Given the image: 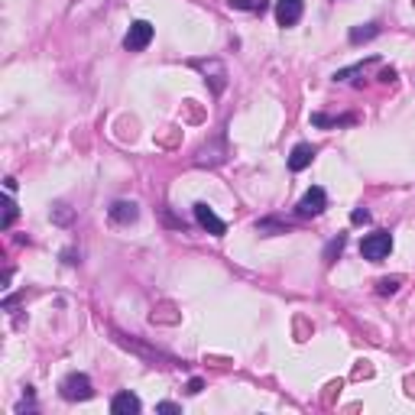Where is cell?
Segmentation results:
<instances>
[{
    "instance_id": "obj_1",
    "label": "cell",
    "mask_w": 415,
    "mask_h": 415,
    "mask_svg": "<svg viewBox=\"0 0 415 415\" xmlns=\"http://www.w3.org/2000/svg\"><path fill=\"white\" fill-rule=\"evenodd\" d=\"M392 250V237L390 231H377V234H367L363 240H360V256L363 260H370V263H380V260H386Z\"/></svg>"
},
{
    "instance_id": "obj_2",
    "label": "cell",
    "mask_w": 415,
    "mask_h": 415,
    "mask_svg": "<svg viewBox=\"0 0 415 415\" xmlns=\"http://www.w3.org/2000/svg\"><path fill=\"white\" fill-rule=\"evenodd\" d=\"M94 396V386H91V377L88 373H69L62 380V399L69 403H88Z\"/></svg>"
},
{
    "instance_id": "obj_3",
    "label": "cell",
    "mask_w": 415,
    "mask_h": 415,
    "mask_svg": "<svg viewBox=\"0 0 415 415\" xmlns=\"http://www.w3.org/2000/svg\"><path fill=\"white\" fill-rule=\"evenodd\" d=\"M153 33H156V30H153L150 20H137V23L127 30V36H124V49H127V52H143V49L153 43Z\"/></svg>"
},
{
    "instance_id": "obj_4",
    "label": "cell",
    "mask_w": 415,
    "mask_h": 415,
    "mask_svg": "<svg viewBox=\"0 0 415 415\" xmlns=\"http://www.w3.org/2000/svg\"><path fill=\"white\" fill-rule=\"evenodd\" d=\"M324 208H328V195H324V188H322V185H311L309 192L299 198L295 211H299L302 218H318Z\"/></svg>"
},
{
    "instance_id": "obj_5",
    "label": "cell",
    "mask_w": 415,
    "mask_h": 415,
    "mask_svg": "<svg viewBox=\"0 0 415 415\" xmlns=\"http://www.w3.org/2000/svg\"><path fill=\"white\" fill-rule=\"evenodd\" d=\"M195 221L205 227L208 234H211V237H224V234H227V224H224V221H221L218 214L205 205V201H198V205H195Z\"/></svg>"
},
{
    "instance_id": "obj_6",
    "label": "cell",
    "mask_w": 415,
    "mask_h": 415,
    "mask_svg": "<svg viewBox=\"0 0 415 415\" xmlns=\"http://www.w3.org/2000/svg\"><path fill=\"white\" fill-rule=\"evenodd\" d=\"M305 13L302 0H276V23L279 26H295Z\"/></svg>"
},
{
    "instance_id": "obj_7",
    "label": "cell",
    "mask_w": 415,
    "mask_h": 415,
    "mask_svg": "<svg viewBox=\"0 0 415 415\" xmlns=\"http://www.w3.org/2000/svg\"><path fill=\"white\" fill-rule=\"evenodd\" d=\"M139 409H143V403H139L137 392H130V390L117 392L114 399H111V412L114 415H137Z\"/></svg>"
},
{
    "instance_id": "obj_8",
    "label": "cell",
    "mask_w": 415,
    "mask_h": 415,
    "mask_svg": "<svg viewBox=\"0 0 415 415\" xmlns=\"http://www.w3.org/2000/svg\"><path fill=\"white\" fill-rule=\"evenodd\" d=\"M315 156H318V150H315L311 143H299V146H292V153H289V169H292V172H302V169L311 166Z\"/></svg>"
},
{
    "instance_id": "obj_9",
    "label": "cell",
    "mask_w": 415,
    "mask_h": 415,
    "mask_svg": "<svg viewBox=\"0 0 415 415\" xmlns=\"http://www.w3.org/2000/svg\"><path fill=\"white\" fill-rule=\"evenodd\" d=\"M107 214H111V221H114V224H133V221L139 218V208L133 205V201H114Z\"/></svg>"
},
{
    "instance_id": "obj_10",
    "label": "cell",
    "mask_w": 415,
    "mask_h": 415,
    "mask_svg": "<svg viewBox=\"0 0 415 415\" xmlns=\"http://www.w3.org/2000/svg\"><path fill=\"white\" fill-rule=\"evenodd\" d=\"M380 36V26L377 23H363V26H354L350 33H347V39L354 43V46H360V43H370V39H377Z\"/></svg>"
},
{
    "instance_id": "obj_11",
    "label": "cell",
    "mask_w": 415,
    "mask_h": 415,
    "mask_svg": "<svg viewBox=\"0 0 415 415\" xmlns=\"http://www.w3.org/2000/svg\"><path fill=\"white\" fill-rule=\"evenodd\" d=\"M311 124H315V127H350V124H357V117H354V114H347V117L311 114Z\"/></svg>"
},
{
    "instance_id": "obj_12",
    "label": "cell",
    "mask_w": 415,
    "mask_h": 415,
    "mask_svg": "<svg viewBox=\"0 0 415 415\" xmlns=\"http://www.w3.org/2000/svg\"><path fill=\"white\" fill-rule=\"evenodd\" d=\"M344 243H347V237H344V234H337V237H335V240H331V243H328V247H324V256H322V260H324V263H328V266H331V263H335V260H337V256H341V254H344Z\"/></svg>"
},
{
    "instance_id": "obj_13",
    "label": "cell",
    "mask_w": 415,
    "mask_h": 415,
    "mask_svg": "<svg viewBox=\"0 0 415 415\" xmlns=\"http://www.w3.org/2000/svg\"><path fill=\"white\" fill-rule=\"evenodd\" d=\"M256 231L263 234V237H273V234H286V231H289V224H282V221H273V218H266V221H256Z\"/></svg>"
},
{
    "instance_id": "obj_14",
    "label": "cell",
    "mask_w": 415,
    "mask_h": 415,
    "mask_svg": "<svg viewBox=\"0 0 415 415\" xmlns=\"http://www.w3.org/2000/svg\"><path fill=\"white\" fill-rule=\"evenodd\" d=\"M234 10H247V13H263L266 10V0H227Z\"/></svg>"
},
{
    "instance_id": "obj_15",
    "label": "cell",
    "mask_w": 415,
    "mask_h": 415,
    "mask_svg": "<svg viewBox=\"0 0 415 415\" xmlns=\"http://www.w3.org/2000/svg\"><path fill=\"white\" fill-rule=\"evenodd\" d=\"M16 214H20V208H16V201L13 198H7V205H3V231H10L13 221H16Z\"/></svg>"
},
{
    "instance_id": "obj_16",
    "label": "cell",
    "mask_w": 415,
    "mask_h": 415,
    "mask_svg": "<svg viewBox=\"0 0 415 415\" xmlns=\"http://www.w3.org/2000/svg\"><path fill=\"white\" fill-rule=\"evenodd\" d=\"M399 286H403V279H399V276H390V279H380V282H377V292H380V295H392V292H396Z\"/></svg>"
},
{
    "instance_id": "obj_17",
    "label": "cell",
    "mask_w": 415,
    "mask_h": 415,
    "mask_svg": "<svg viewBox=\"0 0 415 415\" xmlns=\"http://www.w3.org/2000/svg\"><path fill=\"white\" fill-rule=\"evenodd\" d=\"M350 221H354V224H367V221H370V211H367V208H354Z\"/></svg>"
},
{
    "instance_id": "obj_18",
    "label": "cell",
    "mask_w": 415,
    "mask_h": 415,
    "mask_svg": "<svg viewBox=\"0 0 415 415\" xmlns=\"http://www.w3.org/2000/svg\"><path fill=\"white\" fill-rule=\"evenodd\" d=\"M156 412H162V415H175V412H182V409H179L175 403H159V405H156Z\"/></svg>"
},
{
    "instance_id": "obj_19",
    "label": "cell",
    "mask_w": 415,
    "mask_h": 415,
    "mask_svg": "<svg viewBox=\"0 0 415 415\" xmlns=\"http://www.w3.org/2000/svg\"><path fill=\"white\" fill-rule=\"evenodd\" d=\"M201 390H205V380H198V377L195 380H188V392H192V396H198Z\"/></svg>"
},
{
    "instance_id": "obj_20",
    "label": "cell",
    "mask_w": 415,
    "mask_h": 415,
    "mask_svg": "<svg viewBox=\"0 0 415 415\" xmlns=\"http://www.w3.org/2000/svg\"><path fill=\"white\" fill-rule=\"evenodd\" d=\"M62 260H65V263L69 266H75V263H81V256L75 254V250H65V254H62Z\"/></svg>"
},
{
    "instance_id": "obj_21",
    "label": "cell",
    "mask_w": 415,
    "mask_h": 415,
    "mask_svg": "<svg viewBox=\"0 0 415 415\" xmlns=\"http://www.w3.org/2000/svg\"><path fill=\"white\" fill-rule=\"evenodd\" d=\"M392 78H396V71H392V69H383V75H380V81H392Z\"/></svg>"
}]
</instances>
